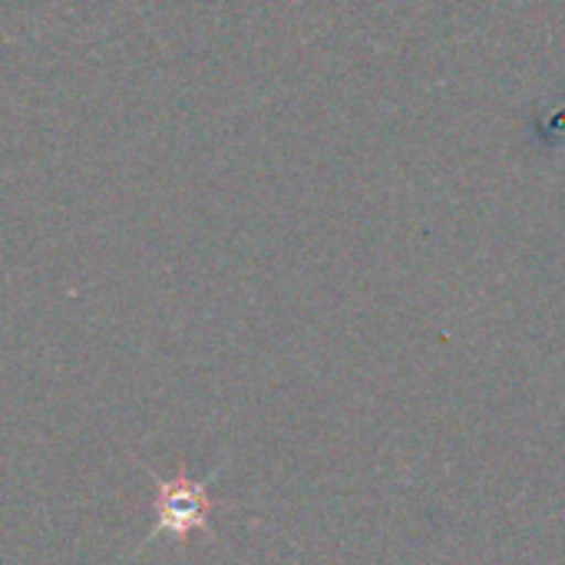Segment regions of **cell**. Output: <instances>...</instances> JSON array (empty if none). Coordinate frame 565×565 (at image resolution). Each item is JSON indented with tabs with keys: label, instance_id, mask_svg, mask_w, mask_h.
Masks as SVG:
<instances>
[{
	"label": "cell",
	"instance_id": "obj_1",
	"mask_svg": "<svg viewBox=\"0 0 565 565\" xmlns=\"http://www.w3.org/2000/svg\"><path fill=\"white\" fill-rule=\"evenodd\" d=\"M215 500L209 497V480H192L175 473L172 480H156V526L152 536L185 540L209 526Z\"/></svg>",
	"mask_w": 565,
	"mask_h": 565
}]
</instances>
